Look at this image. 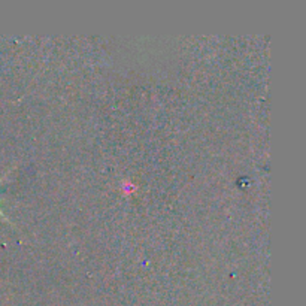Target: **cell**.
Returning a JSON list of instances; mask_svg holds the SVG:
<instances>
[{
  "label": "cell",
  "mask_w": 306,
  "mask_h": 306,
  "mask_svg": "<svg viewBox=\"0 0 306 306\" xmlns=\"http://www.w3.org/2000/svg\"><path fill=\"white\" fill-rule=\"evenodd\" d=\"M0 215H2V217H3V212H2V210H0Z\"/></svg>",
  "instance_id": "1"
},
{
  "label": "cell",
  "mask_w": 306,
  "mask_h": 306,
  "mask_svg": "<svg viewBox=\"0 0 306 306\" xmlns=\"http://www.w3.org/2000/svg\"><path fill=\"white\" fill-rule=\"evenodd\" d=\"M0 182H2V179H0Z\"/></svg>",
  "instance_id": "2"
}]
</instances>
